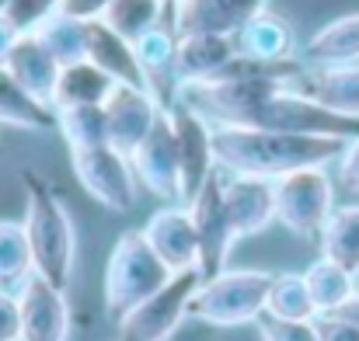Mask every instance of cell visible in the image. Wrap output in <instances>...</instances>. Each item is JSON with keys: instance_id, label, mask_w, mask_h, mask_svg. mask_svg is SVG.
Listing matches in <instances>:
<instances>
[{"instance_id": "cell-21", "label": "cell", "mask_w": 359, "mask_h": 341, "mask_svg": "<svg viewBox=\"0 0 359 341\" xmlns=\"http://www.w3.org/2000/svg\"><path fill=\"white\" fill-rule=\"evenodd\" d=\"M84 35H88L84 60H91L95 67H102L116 84L147 88L143 70H140V60H136V49H133V42H129V39H122L119 32H112L102 18H98V21H88Z\"/></svg>"}, {"instance_id": "cell-33", "label": "cell", "mask_w": 359, "mask_h": 341, "mask_svg": "<svg viewBox=\"0 0 359 341\" xmlns=\"http://www.w3.org/2000/svg\"><path fill=\"white\" fill-rule=\"evenodd\" d=\"M63 0H11V7L4 11L18 32H32L42 18H49L53 11H60Z\"/></svg>"}, {"instance_id": "cell-9", "label": "cell", "mask_w": 359, "mask_h": 341, "mask_svg": "<svg viewBox=\"0 0 359 341\" xmlns=\"http://www.w3.org/2000/svg\"><path fill=\"white\" fill-rule=\"evenodd\" d=\"M133 174L140 181V188H147L150 195L164 199L168 206H185L182 195V157H178V139H175V125H171V112L157 118V125L147 132V139L129 153Z\"/></svg>"}, {"instance_id": "cell-27", "label": "cell", "mask_w": 359, "mask_h": 341, "mask_svg": "<svg viewBox=\"0 0 359 341\" xmlns=\"http://www.w3.org/2000/svg\"><path fill=\"white\" fill-rule=\"evenodd\" d=\"M84 28H88V21L70 18V14H63V11H53V14L42 18L32 32H35V35L42 39V46L56 56V63L67 67V63L84 60V49H88V35H84Z\"/></svg>"}, {"instance_id": "cell-12", "label": "cell", "mask_w": 359, "mask_h": 341, "mask_svg": "<svg viewBox=\"0 0 359 341\" xmlns=\"http://www.w3.org/2000/svg\"><path fill=\"white\" fill-rule=\"evenodd\" d=\"M164 115V105L147 91L133 84H116V91L105 102V122H109V143L126 157L147 139V132Z\"/></svg>"}, {"instance_id": "cell-26", "label": "cell", "mask_w": 359, "mask_h": 341, "mask_svg": "<svg viewBox=\"0 0 359 341\" xmlns=\"http://www.w3.org/2000/svg\"><path fill=\"white\" fill-rule=\"evenodd\" d=\"M318 240L325 258L359 275V206H335Z\"/></svg>"}, {"instance_id": "cell-18", "label": "cell", "mask_w": 359, "mask_h": 341, "mask_svg": "<svg viewBox=\"0 0 359 341\" xmlns=\"http://www.w3.org/2000/svg\"><path fill=\"white\" fill-rule=\"evenodd\" d=\"M234 49L241 60L286 63V60H297V32L286 18H279L265 7L262 14L248 18L234 32Z\"/></svg>"}, {"instance_id": "cell-17", "label": "cell", "mask_w": 359, "mask_h": 341, "mask_svg": "<svg viewBox=\"0 0 359 341\" xmlns=\"http://www.w3.org/2000/svg\"><path fill=\"white\" fill-rule=\"evenodd\" d=\"M269 0H178L171 4V25L178 35L217 32L234 35L241 25L265 11Z\"/></svg>"}, {"instance_id": "cell-23", "label": "cell", "mask_w": 359, "mask_h": 341, "mask_svg": "<svg viewBox=\"0 0 359 341\" xmlns=\"http://www.w3.org/2000/svg\"><path fill=\"white\" fill-rule=\"evenodd\" d=\"M304 63L307 67H346L359 63V14H346L318 28L307 46H304Z\"/></svg>"}, {"instance_id": "cell-29", "label": "cell", "mask_w": 359, "mask_h": 341, "mask_svg": "<svg viewBox=\"0 0 359 341\" xmlns=\"http://www.w3.org/2000/svg\"><path fill=\"white\" fill-rule=\"evenodd\" d=\"M164 18H168V4L164 0H112L102 21L112 32H119L122 39L136 42L150 28H157Z\"/></svg>"}, {"instance_id": "cell-15", "label": "cell", "mask_w": 359, "mask_h": 341, "mask_svg": "<svg viewBox=\"0 0 359 341\" xmlns=\"http://www.w3.org/2000/svg\"><path fill=\"white\" fill-rule=\"evenodd\" d=\"M224 202H227L238 240L255 237V233H262L265 227L276 223V185H272V178L224 174Z\"/></svg>"}, {"instance_id": "cell-31", "label": "cell", "mask_w": 359, "mask_h": 341, "mask_svg": "<svg viewBox=\"0 0 359 341\" xmlns=\"http://www.w3.org/2000/svg\"><path fill=\"white\" fill-rule=\"evenodd\" d=\"M32 272H35V265H32L25 223L0 220V289H18Z\"/></svg>"}, {"instance_id": "cell-30", "label": "cell", "mask_w": 359, "mask_h": 341, "mask_svg": "<svg viewBox=\"0 0 359 341\" xmlns=\"http://www.w3.org/2000/svg\"><path fill=\"white\" fill-rule=\"evenodd\" d=\"M56 129L67 139L70 150H88V146H105L109 143V122L105 105H81V109H63L56 112Z\"/></svg>"}, {"instance_id": "cell-22", "label": "cell", "mask_w": 359, "mask_h": 341, "mask_svg": "<svg viewBox=\"0 0 359 341\" xmlns=\"http://www.w3.org/2000/svg\"><path fill=\"white\" fill-rule=\"evenodd\" d=\"M112 91H116V81L102 67H95L91 60H77V63L60 67V77L53 88V109L63 112V109H81V105H105Z\"/></svg>"}, {"instance_id": "cell-6", "label": "cell", "mask_w": 359, "mask_h": 341, "mask_svg": "<svg viewBox=\"0 0 359 341\" xmlns=\"http://www.w3.org/2000/svg\"><path fill=\"white\" fill-rule=\"evenodd\" d=\"M276 185V223L314 240L335 213V181L325 167H300L272 181Z\"/></svg>"}, {"instance_id": "cell-7", "label": "cell", "mask_w": 359, "mask_h": 341, "mask_svg": "<svg viewBox=\"0 0 359 341\" xmlns=\"http://www.w3.org/2000/svg\"><path fill=\"white\" fill-rule=\"evenodd\" d=\"M70 164H74V174H77L81 188L98 206H105L112 213H129L136 206L140 181L133 174L129 157L122 150H116L112 143L88 146V150H70Z\"/></svg>"}, {"instance_id": "cell-37", "label": "cell", "mask_w": 359, "mask_h": 341, "mask_svg": "<svg viewBox=\"0 0 359 341\" xmlns=\"http://www.w3.org/2000/svg\"><path fill=\"white\" fill-rule=\"evenodd\" d=\"M109 4L112 0H63L60 11L70 18H81V21H98V18H105Z\"/></svg>"}, {"instance_id": "cell-10", "label": "cell", "mask_w": 359, "mask_h": 341, "mask_svg": "<svg viewBox=\"0 0 359 341\" xmlns=\"http://www.w3.org/2000/svg\"><path fill=\"white\" fill-rule=\"evenodd\" d=\"M18 303H21V341H67L70 335L67 289L32 272L18 286Z\"/></svg>"}, {"instance_id": "cell-32", "label": "cell", "mask_w": 359, "mask_h": 341, "mask_svg": "<svg viewBox=\"0 0 359 341\" xmlns=\"http://www.w3.org/2000/svg\"><path fill=\"white\" fill-rule=\"evenodd\" d=\"M255 328H258L262 341H321L314 321H279V317L262 314L255 321Z\"/></svg>"}, {"instance_id": "cell-13", "label": "cell", "mask_w": 359, "mask_h": 341, "mask_svg": "<svg viewBox=\"0 0 359 341\" xmlns=\"http://www.w3.org/2000/svg\"><path fill=\"white\" fill-rule=\"evenodd\" d=\"M147 244L154 247V254L171 268V272H189L199 268V237L192 227V216L185 206H161L147 227H143Z\"/></svg>"}, {"instance_id": "cell-28", "label": "cell", "mask_w": 359, "mask_h": 341, "mask_svg": "<svg viewBox=\"0 0 359 341\" xmlns=\"http://www.w3.org/2000/svg\"><path fill=\"white\" fill-rule=\"evenodd\" d=\"M265 314L279 317V321H318V307L311 300L304 272H279V275H272Z\"/></svg>"}, {"instance_id": "cell-24", "label": "cell", "mask_w": 359, "mask_h": 341, "mask_svg": "<svg viewBox=\"0 0 359 341\" xmlns=\"http://www.w3.org/2000/svg\"><path fill=\"white\" fill-rule=\"evenodd\" d=\"M0 125L28 129V132H53L56 109L42 98H35L28 88H21L4 67H0Z\"/></svg>"}, {"instance_id": "cell-3", "label": "cell", "mask_w": 359, "mask_h": 341, "mask_svg": "<svg viewBox=\"0 0 359 341\" xmlns=\"http://www.w3.org/2000/svg\"><path fill=\"white\" fill-rule=\"evenodd\" d=\"M272 289V272L262 268H224L206 275L189 303V321L210 328H241L255 324L265 314Z\"/></svg>"}, {"instance_id": "cell-19", "label": "cell", "mask_w": 359, "mask_h": 341, "mask_svg": "<svg viewBox=\"0 0 359 341\" xmlns=\"http://www.w3.org/2000/svg\"><path fill=\"white\" fill-rule=\"evenodd\" d=\"M238 56L234 35H217V32H192L178 35V53H175V77L182 84H199L213 81L224 74V67Z\"/></svg>"}, {"instance_id": "cell-11", "label": "cell", "mask_w": 359, "mask_h": 341, "mask_svg": "<svg viewBox=\"0 0 359 341\" xmlns=\"http://www.w3.org/2000/svg\"><path fill=\"white\" fill-rule=\"evenodd\" d=\"M171 125L178 139V157H182V195L185 202L217 174V146H213V125L199 112L185 105H171Z\"/></svg>"}, {"instance_id": "cell-34", "label": "cell", "mask_w": 359, "mask_h": 341, "mask_svg": "<svg viewBox=\"0 0 359 341\" xmlns=\"http://www.w3.org/2000/svg\"><path fill=\"white\" fill-rule=\"evenodd\" d=\"M314 324L321 341H359V321L346 314H321Z\"/></svg>"}, {"instance_id": "cell-25", "label": "cell", "mask_w": 359, "mask_h": 341, "mask_svg": "<svg viewBox=\"0 0 359 341\" xmlns=\"http://www.w3.org/2000/svg\"><path fill=\"white\" fill-rule=\"evenodd\" d=\"M304 279H307L311 300L318 307V317L321 314H339L356 296V275L349 268H342L339 261L325 258V254L304 272Z\"/></svg>"}, {"instance_id": "cell-38", "label": "cell", "mask_w": 359, "mask_h": 341, "mask_svg": "<svg viewBox=\"0 0 359 341\" xmlns=\"http://www.w3.org/2000/svg\"><path fill=\"white\" fill-rule=\"evenodd\" d=\"M18 35H21V32L14 28V21H11L7 14H0V67H4V60H7V53H11V46H14Z\"/></svg>"}, {"instance_id": "cell-14", "label": "cell", "mask_w": 359, "mask_h": 341, "mask_svg": "<svg viewBox=\"0 0 359 341\" xmlns=\"http://www.w3.org/2000/svg\"><path fill=\"white\" fill-rule=\"evenodd\" d=\"M133 49H136V60H140L147 91H150L164 109H171V105H175V95H178V77H175L178 32H175V25H171V4H168V18H164L157 28H150L143 39H136Z\"/></svg>"}, {"instance_id": "cell-20", "label": "cell", "mask_w": 359, "mask_h": 341, "mask_svg": "<svg viewBox=\"0 0 359 341\" xmlns=\"http://www.w3.org/2000/svg\"><path fill=\"white\" fill-rule=\"evenodd\" d=\"M4 70L21 84L28 88L35 98L49 102L53 105V88H56V77H60V63L56 56L42 46V39L35 32H21L4 60Z\"/></svg>"}, {"instance_id": "cell-4", "label": "cell", "mask_w": 359, "mask_h": 341, "mask_svg": "<svg viewBox=\"0 0 359 341\" xmlns=\"http://www.w3.org/2000/svg\"><path fill=\"white\" fill-rule=\"evenodd\" d=\"M171 275L175 272L154 254L143 230L119 233V240L109 254V265H105V310H109V317L119 321L136 303L154 296Z\"/></svg>"}, {"instance_id": "cell-35", "label": "cell", "mask_w": 359, "mask_h": 341, "mask_svg": "<svg viewBox=\"0 0 359 341\" xmlns=\"http://www.w3.org/2000/svg\"><path fill=\"white\" fill-rule=\"evenodd\" d=\"M0 341H21V303H18V289H0Z\"/></svg>"}, {"instance_id": "cell-2", "label": "cell", "mask_w": 359, "mask_h": 341, "mask_svg": "<svg viewBox=\"0 0 359 341\" xmlns=\"http://www.w3.org/2000/svg\"><path fill=\"white\" fill-rule=\"evenodd\" d=\"M21 185H25V220L21 223L28 233L32 265L42 279L67 289L74 279V261H77L74 220H70L60 192L39 171H21Z\"/></svg>"}, {"instance_id": "cell-8", "label": "cell", "mask_w": 359, "mask_h": 341, "mask_svg": "<svg viewBox=\"0 0 359 341\" xmlns=\"http://www.w3.org/2000/svg\"><path fill=\"white\" fill-rule=\"evenodd\" d=\"M185 209H189L196 237H199V272H203V279L224 272L227 268V258H231V251L238 244V233H234L227 202H224V171L220 167L185 202Z\"/></svg>"}, {"instance_id": "cell-36", "label": "cell", "mask_w": 359, "mask_h": 341, "mask_svg": "<svg viewBox=\"0 0 359 341\" xmlns=\"http://www.w3.org/2000/svg\"><path fill=\"white\" fill-rule=\"evenodd\" d=\"M339 185L349 192H359V136L346 143V150L339 157Z\"/></svg>"}, {"instance_id": "cell-39", "label": "cell", "mask_w": 359, "mask_h": 341, "mask_svg": "<svg viewBox=\"0 0 359 341\" xmlns=\"http://www.w3.org/2000/svg\"><path fill=\"white\" fill-rule=\"evenodd\" d=\"M7 7H11V0H0V14H4V11H7Z\"/></svg>"}, {"instance_id": "cell-1", "label": "cell", "mask_w": 359, "mask_h": 341, "mask_svg": "<svg viewBox=\"0 0 359 341\" xmlns=\"http://www.w3.org/2000/svg\"><path fill=\"white\" fill-rule=\"evenodd\" d=\"M217 167L224 174H255V178H283L300 167H328L342 157L346 143L332 136H304V132H276V129H248V125H213Z\"/></svg>"}, {"instance_id": "cell-40", "label": "cell", "mask_w": 359, "mask_h": 341, "mask_svg": "<svg viewBox=\"0 0 359 341\" xmlns=\"http://www.w3.org/2000/svg\"><path fill=\"white\" fill-rule=\"evenodd\" d=\"M164 4H178V0H164Z\"/></svg>"}, {"instance_id": "cell-16", "label": "cell", "mask_w": 359, "mask_h": 341, "mask_svg": "<svg viewBox=\"0 0 359 341\" xmlns=\"http://www.w3.org/2000/svg\"><path fill=\"white\" fill-rule=\"evenodd\" d=\"M286 88L332 112L359 118V63H346V67H307L304 63V70Z\"/></svg>"}, {"instance_id": "cell-5", "label": "cell", "mask_w": 359, "mask_h": 341, "mask_svg": "<svg viewBox=\"0 0 359 341\" xmlns=\"http://www.w3.org/2000/svg\"><path fill=\"white\" fill-rule=\"evenodd\" d=\"M199 286H203L199 268L175 272L154 296H147L143 303H136L129 314H122L116 321L119 341H171L175 331L189 321V303Z\"/></svg>"}]
</instances>
